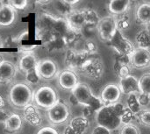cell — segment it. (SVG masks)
I'll list each match as a JSON object with an SVG mask.
<instances>
[{
    "label": "cell",
    "mask_w": 150,
    "mask_h": 134,
    "mask_svg": "<svg viewBox=\"0 0 150 134\" xmlns=\"http://www.w3.org/2000/svg\"><path fill=\"white\" fill-rule=\"evenodd\" d=\"M58 83L62 90L72 91L78 85L79 79L73 69H65L59 74Z\"/></svg>",
    "instance_id": "cell-12"
},
{
    "label": "cell",
    "mask_w": 150,
    "mask_h": 134,
    "mask_svg": "<svg viewBox=\"0 0 150 134\" xmlns=\"http://www.w3.org/2000/svg\"><path fill=\"white\" fill-rule=\"evenodd\" d=\"M80 70L87 77L92 80H98L104 75L105 67L102 60L96 54H93L88 56Z\"/></svg>",
    "instance_id": "cell-5"
},
{
    "label": "cell",
    "mask_w": 150,
    "mask_h": 134,
    "mask_svg": "<svg viewBox=\"0 0 150 134\" xmlns=\"http://www.w3.org/2000/svg\"><path fill=\"white\" fill-rule=\"evenodd\" d=\"M59 71L57 63L52 59H44L39 61L36 66V75L39 78L51 80L56 76Z\"/></svg>",
    "instance_id": "cell-9"
},
{
    "label": "cell",
    "mask_w": 150,
    "mask_h": 134,
    "mask_svg": "<svg viewBox=\"0 0 150 134\" xmlns=\"http://www.w3.org/2000/svg\"><path fill=\"white\" fill-rule=\"evenodd\" d=\"M119 87L122 94L124 95H131V94H139L140 87H139V79L133 75H130L125 78L120 79Z\"/></svg>",
    "instance_id": "cell-13"
},
{
    "label": "cell",
    "mask_w": 150,
    "mask_h": 134,
    "mask_svg": "<svg viewBox=\"0 0 150 134\" xmlns=\"http://www.w3.org/2000/svg\"><path fill=\"white\" fill-rule=\"evenodd\" d=\"M98 45L93 39H87L83 42V49L81 52H83L89 55H93L98 53Z\"/></svg>",
    "instance_id": "cell-29"
},
{
    "label": "cell",
    "mask_w": 150,
    "mask_h": 134,
    "mask_svg": "<svg viewBox=\"0 0 150 134\" xmlns=\"http://www.w3.org/2000/svg\"><path fill=\"white\" fill-rule=\"evenodd\" d=\"M8 4L15 10H24L27 7L28 2L26 0H10L8 1Z\"/></svg>",
    "instance_id": "cell-33"
},
{
    "label": "cell",
    "mask_w": 150,
    "mask_h": 134,
    "mask_svg": "<svg viewBox=\"0 0 150 134\" xmlns=\"http://www.w3.org/2000/svg\"><path fill=\"white\" fill-rule=\"evenodd\" d=\"M140 93L150 96V73H146L139 78Z\"/></svg>",
    "instance_id": "cell-28"
},
{
    "label": "cell",
    "mask_w": 150,
    "mask_h": 134,
    "mask_svg": "<svg viewBox=\"0 0 150 134\" xmlns=\"http://www.w3.org/2000/svg\"><path fill=\"white\" fill-rule=\"evenodd\" d=\"M36 134H60L59 132L53 126H43Z\"/></svg>",
    "instance_id": "cell-35"
},
{
    "label": "cell",
    "mask_w": 150,
    "mask_h": 134,
    "mask_svg": "<svg viewBox=\"0 0 150 134\" xmlns=\"http://www.w3.org/2000/svg\"><path fill=\"white\" fill-rule=\"evenodd\" d=\"M16 18V10L6 2L0 8V25L8 26L11 25Z\"/></svg>",
    "instance_id": "cell-17"
},
{
    "label": "cell",
    "mask_w": 150,
    "mask_h": 134,
    "mask_svg": "<svg viewBox=\"0 0 150 134\" xmlns=\"http://www.w3.org/2000/svg\"><path fill=\"white\" fill-rule=\"evenodd\" d=\"M83 116L84 117V118H88L89 119V118H91V117H92L93 115H94V113H96L91 108H90V107H84V109H83Z\"/></svg>",
    "instance_id": "cell-37"
},
{
    "label": "cell",
    "mask_w": 150,
    "mask_h": 134,
    "mask_svg": "<svg viewBox=\"0 0 150 134\" xmlns=\"http://www.w3.org/2000/svg\"><path fill=\"white\" fill-rule=\"evenodd\" d=\"M131 66L127 65H122L117 61H114L113 63V71L115 75L120 77V79L125 78L131 75Z\"/></svg>",
    "instance_id": "cell-27"
},
{
    "label": "cell",
    "mask_w": 150,
    "mask_h": 134,
    "mask_svg": "<svg viewBox=\"0 0 150 134\" xmlns=\"http://www.w3.org/2000/svg\"><path fill=\"white\" fill-rule=\"evenodd\" d=\"M136 19L142 25L150 24V3H142L138 5L135 11Z\"/></svg>",
    "instance_id": "cell-20"
},
{
    "label": "cell",
    "mask_w": 150,
    "mask_h": 134,
    "mask_svg": "<svg viewBox=\"0 0 150 134\" xmlns=\"http://www.w3.org/2000/svg\"><path fill=\"white\" fill-rule=\"evenodd\" d=\"M15 65L8 60H4L0 63V83H5L11 81L16 75Z\"/></svg>",
    "instance_id": "cell-14"
},
{
    "label": "cell",
    "mask_w": 150,
    "mask_h": 134,
    "mask_svg": "<svg viewBox=\"0 0 150 134\" xmlns=\"http://www.w3.org/2000/svg\"><path fill=\"white\" fill-rule=\"evenodd\" d=\"M0 47H2V42H1V39H0Z\"/></svg>",
    "instance_id": "cell-44"
},
{
    "label": "cell",
    "mask_w": 150,
    "mask_h": 134,
    "mask_svg": "<svg viewBox=\"0 0 150 134\" xmlns=\"http://www.w3.org/2000/svg\"><path fill=\"white\" fill-rule=\"evenodd\" d=\"M33 100L37 107L47 111L58 103L59 96L55 89L48 85H44L34 91Z\"/></svg>",
    "instance_id": "cell-3"
},
{
    "label": "cell",
    "mask_w": 150,
    "mask_h": 134,
    "mask_svg": "<svg viewBox=\"0 0 150 134\" xmlns=\"http://www.w3.org/2000/svg\"><path fill=\"white\" fill-rule=\"evenodd\" d=\"M116 18V25H117V29L120 31L121 32L129 29L132 25V19L130 15L128 14V11L120 15L118 17H115Z\"/></svg>",
    "instance_id": "cell-26"
},
{
    "label": "cell",
    "mask_w": 150,
    "mask_h": 134,
    "mask_svg": "<svg viewBox=\"0 0 150 134\" xmlns=\"http://www.w3.org/2000/svg\"><path fill=\"white\" fill-rule=\"evenodd\" d=\"M136 118V116L132 113L127 107H126V110L124 111L123 114L121 115L120 117V119H121V123L122 125H127V124H131L133 122V120Z\"/></svg>",
    "instance_id": "cell-31"
},
{
    "label": "cell",
    "mask_w": 150,
    "mask_h": 134,
    "mask_svg": "<svg viewBox=\"0 0 150 134\" xmlns=\"http://www.w3.org/2000/svg\"><path fill=\"white\" fill-rule=\"evenodd\" d=\"M64 134H79L77 133L76 132H75L69 126H67V128L65 129V131H64Z\"/></svg>",
    "instance_id": "cell-38"
},
{
    "label": "cell",
    "mask_w": 150,
    "mask_h": 134,
    "mask_svg": "<svg viewBox=\"0 0 150 134\" xmlns=\"http://www.w3.org/2000/svg\"><path fill=\"white\" fill-rule=\"evenodd\" d=\"M25 118L29 124L33 126H39L41 123V116L36 107L29 105L25 108Z\"/></svg>",
    "instance_id": "cell-22"
},
{
    "label": "cell",
    "mask_w": 150,
    "mask_h": 134,
    "mask_svg": "<svg viewBox=\"0 0 150 134\" xmlns=\"http://www.w3.org/2000/svg\"><path fill=\"white\" fill-rule=\"evenodd\" d=\"M68 24H69V28L72 29L73 31L75 32L81 31L86 25L82 11H72L70 14H69Z\"/></svg>",
    "instance_id": "cell-18"
},
{
    "label": "cell",
    "mask_w": 150,
    "mask_h": 134,
    "mask_svg": "<svg viewBox=\"0 0 150 134\" xmlns=\"http://www.w3.org/2000/svg\"><path fill=\"white\" fill-rule=\"evenodd\" d=\"M70 102H71V104H73L74 105H77V104H78V102L76 101V99L75 98V97L71 94V97H70Z\"/></svg>",
    "instance_id": "cell-40"
},
{
    "label": "cell",
    "mask_w": 150,
    "mask_h": 134,
    "mask_svg": "<svg viewBox=\"0 0 150 134\" xmlns=\"http://www.w3.org/2000/svg\"><path fill=\"white\" fill-rule=\"evenodd\" d=\"M69 126L77 133L84 134L90 126V121L83 116H78L71 119Z\"/></svg>",
    "instance_id": "cell-21"
},
{
    "label": "cell",
    "mask_w": 150,
    "mask_h": 134,
    "mask_svg": "<svg viewBox=\"0 0 150 134\" xmlns=\"http://www.w3.org/2000/svg\"><path fill=\"white\" fill-rule=\"evenodd\" d=\"M131 6L130 0H112L108 4V10L112 16L118 17L128 11Z\"/></svg>",
    "instance_id": "cell-16"
},
{
    "label": "cell",
    "mask_w": 150,
    "mask_h": 134,
    "mask_svg": "<svg viewBox=\"0 0 150 134\" xmlns=\"http://www.w3.org/2000/svg\"><path fill=\"white\" fill-rule=\"evenodd\" d=\"M121 94L118 84L108 83L103 88L100 93V99L104 106H110L120 102Z\"/></svg>",
    "instance_id": "cell-10"
},
{
    "label": "cell",
    "mask_w": 150,
    "mask_h": 134,
    "mask_svg": "<svg viewBox=\"0 0 150 134\" xmlns=\"http://www.w3.org/2000/svg\"><path fill=\"white\" fill-rule=\"evenodd\" d=\"M37 63H38V61L35 55L33 54L27 53L20 58L18 66L22 72L25 73L26 75H29L31 73L35 72Z\"/></svg>",
    "instance_id": "cell-15"
},
{
    "label": "cell",
    "mask_w": 150,
    "mask_h": 134,
    "mask_svg": "<svg viewBox=\"0 0 150 134\" xmlns=\"http://www.w3.org/2000/svg\"><path fill=\"white\" fill-rule=\"evenodd\" d=\"M138 118L143 126L150 127V110H142V111L138 115Z\"/></svg>",
    "instance_id": "cell-32"
},
{
    "label": "cell",
    "mask_w": 150,
    "mask_h": 134,
    "mask_svg": "<svg viewBox=\"0 0 150 134\" xmlns=\"http://www.w3.org/2000/svg\"><path fill=\"white\" fill-rule=\"evenodd\" d=\"M96 122L98 126H104L111 132L119 129L122 125L120 117L116 113L113 105L103 106L96 113Z\"/></svg>",
    "instance_id": "cell-4"
},
{
    "label": "cell",
    "mask_w": 150,
    "mask_h": 134,
    "mask_svg": "<svg viewBox=\"0 0 150 134\" xmlns=\"http://www.w3.org/2000/svg\"><path fill=\"white\" fill-rule=\"evenodd\" d=\"M23 126V120L19 114L11 113L7 117L4 121V127L8 133H18L21 130Z\"/></svg>",
    "instance_id": "cell-19"
},
{
    "label": "cell",
    "mask_w": 150,
    "mask_h": 134,
    "mask_svg": "<svg viewBox=\"0 0 150 134\" xmlns=\"http://www.w3.org/2000/svg\"><path fill=\"white\" fill-rule=\"evenodd\" d=\"M137 97H138V101H139V103H140V104H141V106L142 108L150 104L149 95H147V94H144V93H139L137 95Z\"/></svg>",
    "instance_id": "cell-34"
},
{
    "label": "cell",
    "mask_w": 150,
    "mask_h": 134,
    "mask_svg": "<svg viewBox=\"0 0 150 134\" xmlns=\"http://www.w3.org/2000/svg\"><path fill=\"white\" fill-rule=\"evenodd\" d=\"M86 25H98V22L100 21V17L98 15V13L91 8H86L82 10Z\"/></svg>",
    "instance_id": "cell-25"
},
{
    "label": "cell",
    "mask_w": 150,
    "mask_h": 134,
    "mask_svg": "<svg viewBox=\"0 0 150 134\" xmlns=\"http://www.w3.org/2000/svg\"><path fill=\"white\" fill-rule=\"evenodd\" d=\"M91 134H112V132L101 126H97L94 127V129L92 130Z\"/></svg>",
    "instance_id": "cell-36"
},
{
    "label": "cell",
    "mask_w": 150,
    "mask_h": 134,
    "mask_svg": "<svg viewBox=\"0 0 150 134\" xmlns=\"http://www.w3.org/2000/svg\"><path fill=\"white\" fill-rule=\"evenodd\" d=\"M131 67L143 69L150 67V50L137 47L131 54Z\"/></svg>",
    "instance_id": "cell-11"
},
{
    "label": "cell",
    "mask_w": 150,
    "mask_h": 134,
    "mask_svg": "<svg viewBox=\"0 0 150 134\" xmlns=\"http://www.w3.org/2000/svg\"><path fill=\"white\" fill-rule=\"evenodd\" d=\"M97 30L99 38L103 41L109 43L118 30L115 17L109 15L102 18L97 25Z\"/></svg>",
    "instance_id": "cell-7"
},
{
    "label": "cell",
    "mask_w": 150,
    "mask_h": 134,
    "mask_svg": "<svg viewBox=\"0 0 150 134\" xmlns=\"http://www.w3.org/2000/svg\"><path fill=\"white\" fill-rule=\"evenodd\" d=\"M135 42L138 47L149 49L150 47V32L148 29L140 30L135 36Z\"/></svg>",
    "instance_id": "cell-24"
},
{
    "label": "cell",
    "mask_w": 150,
    "mask_h": 134,
    "mask_svg": "<svg viewBox=\"0 0 150 134\" xmlns=\"http://www.w3.org/2000/svg\"><path fill=\"white\" fill-rule=\"evenodd\" d=\"M138 94H131L128 95L126 102V107L135 116H138L142 111V107L141 106L139 101H138Z\"/></svg>",
    "instance_id": "cell-23"
},
{
    "label": "cell",
    "mask_w": 150,
    "mask_h": 134,
    "mask_svg": "<svg viewBox=\"0 0 150 134\" xmlns=\"http://www.w3.org/2000/svg\"><path fill=\"white\" fill-rule=\"evenodd\" d=\"M71 92L79 104L91 108L96 113L104 106L100 97H96L92 93L90 86L86 83H79Z\"/></svg>",
    "instance_id": "cell-2"
},
{
    "label": "cell",
    "mask_w": 150,
    "mask_h": 134,
    "mask_svg": "<svg viewBox=\"0 0 150 134\" xmlns=\"http://www.w3.org/2000/svg\"><path fill=\"white\" fill-rule=\"evenodd\" d=\"M4 107V98L0 96V111Z\"/></svg>",
    "instance_id": "cell-41"
},
{
    "label": "cell",
    "mask_w": 150,
    "mask_h": 134,
    "mask_svg": "<svg viewBox=\"0 0 150 134\" xmlns=\"http://www.w3.org/2000/svg\"><path fill=\"white\" fill-rule=\"evenodd\" d=\"M4 61V58H3V55H2V54H0V63Z\"/></svg>",
    "instance_id": "cell-43"
},
{
    "label": "cell",
    "mask_w": 150,
    "mask_h": 134,
    "mask_svg": "<svg viewBox=\"0 0 150 134\" xmlns=\"http://www.w3.org/2000/svg\"><path fill=\"white\" fill-rule=\"evenodd\" d=\"M33 97V90L27 83L18 82L13 84L9 91L11 104L17 108H26L30 105Z\"/></svg>",
    "instance_id": "cell-1"
},
{
    "label": "cell",
    "mask_w": 150,
    "mask_h": 134,
    "mask_svg": "<svg viewBox=\"0 0 150 134\" xmlns=\"http://www.w3.org/2000/svg\"><path fill=\"white\" fill-rule=\"evenodd\" d=\"M120 134H141V131L136 125L131 123L124 125L120 131Z\"/></svg>",
    "instance_id": "cell-30"
},
{
    "label": "cell",
    "mask_w": 150,
    "mask_h": 134,
    "mask_svg": "<svg viewBox=\"0 0 150 134\" xmlns=\"http://www.w3.org/2000/svg\"><path fill=\"white\" fill-rule=\"evenodd\" d=\"M19 39L20 40H27V39H29V32H25L23 34H21L20 37H19Z\"/></svg>",
    "instance_id": "cell-39"
},
{
    "label": "cell",
    "mask_w": 150,
    "mask_h": 134,
    "mask_svg": "<svg viewBox=\"0 0 150 134\" xmlns=\"http://www.w3.org/2000/svg\"><path fill=\"white\" fill-rule=\"evenodd\" d=\"M70 116V109L69 105L62 102L58 101V103L52 108L47 111V117L48 121L53 125H62L67 122Z\"/></svg>",
    "instance_id": "cell-6"
},
{
    "label": "cell",
    "mask_w": 150,
    "mask_h": 134,
    "mask_svg": "<svg viewBox=\"0 0 150 134\" xmlns=\"http://www.w3.org/2000/svg\"><path fill=\"white\" fill-rule=\"evenodd\" d=\"M109 44L117 54L131 55L135 49L133 43L127 38H126L123 33L119 30L116 31Z\"/></svg>",
    "instance_id": "cell-8"
},
{
    "label": "cell",
    "mask_w": 150,
    "mask_h": 134,
    "mask_svg": "<svg viewBox=\"0 0 150 134\" xmlns=\"http://www.w3.org/2000/svg\"><path fill=\"white\" fill-rule=\"evenodd\" d=\"M5 3H6V2H4V1H0V8H1V7H2Z\"/></svg>",
    "instance_id": "cell-42"
}]
</instances>
